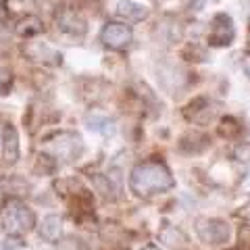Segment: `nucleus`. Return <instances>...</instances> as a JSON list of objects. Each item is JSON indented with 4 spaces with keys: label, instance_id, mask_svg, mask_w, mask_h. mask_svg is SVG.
Returning a JSON list of instances; mask_svg holds the SVG:
<instances>
[{
    "label": "nucleus",
    "instance_id": "4468645a",
    "mask_svg": "<svg viewBox=\"0 0 250 250\" xmlns=\"http://www.w3.org/2000/svg\"><path fill=\"white\" fill-rule=\"evenodd\" d=\"M159 240H161L165 246H184L186 242H188L186 233H184L182 229L173 228V225H169V223H165V225H163V228L159 229Z\"/></svg>",
    "mask_w": 250,
    "mask_h": 250
},
{
    "label": "nucleus",
    "instance_id": "412c9836",
    "mask_svg": "<svg viewBox=\"0 0 250 250\" xmlns=\"http://www.w3.org/2000/svg\"><path fill=\"white\" fill-rule=\"evenodd\" d=\"M0 250H23V242L19 240V236H9L0 244Z\"/></svg>",
    "mask_w": 250,
    "mask_h": 250
},
{
    "label": "nucleus",
    "instance_id": "b1692460",
    "mask_svg": "<svg viewBox=\"0 0 250 250\" xmlns=\"http://www.w3.org/2000/svg\"><path fill=\"white\" fill-rule=\"evenodd\" d=\"M244 71H246V75L250 77V59L246 61V65H244Z\"/></svg>",
    "mask_w": 250,
    "mask_h": 250
},
{
    "label": "nucleus",
    "instance_id": "39448f33",
    "mask_svg": "<svg viewBox=\"0 0 250 250\" xmlns=\"http://www.w3.org/2000/svg\"><path fill=\"white\" fill-rule=\"evenodd\" d=\"M236 38V27H233V21L228 13H217L213 21H210V29L207 36L208 46H215V48H223V46H229Z\"/></svg>",
    "mask_w": 250,
    "mask_h": 250
},
{
    "label": "nucleus",
    "instance_id": "9b49d317",
    "mask_svg": "<svg viewBox=\"0 0 250 250\" xmlns=\"http://www.w3.org/2000/svg\"><path fill=\"white\" fill-rule=\"evenodd\" d=\"M148 11L146 6L138 4V2H131V0H121L119 4H117V15L127 21H144L148 17Z\"/></svg>",
    "mask_w": 250,
    "mask_h": 250
},
{
    "label": "nucleus",
    "instance_id": "f03ea898",
    "mask_svg": "<svg viewBox=\"0 0 250 250\" xmlns=\"http://www.w3.org/2000/svg\"><path fill=\"white\" fill-rule=\"evenodd\" d=\"M4 228L11 236H25L36 228V215L21 198H6L2 207Z\"/></svg>",
    "mask_w": 250,
    "mask_h": 250
},
{
    "label": "nucleus",
    "instance_id": "6ab92c4d",
    "mask_svg": "<svg viewBox=\"0 0 250 250\" xmlns=\"http://www.w3.org/2000/svg\"><path fill=\"white\" fill-rule=\"evenodd\" d=\"M13 88V73L9 69H0V96H6Z\"/></svg>",
    "mask_w": 250,
    "mask_h": 250
},
{
    "label": "nucleus",
    "instance_id": "2eb2a0df",
    "mask_svg": "<svg viewBox=\"0 0 250 250\" xmlns=\"http://www.w3.org/2000/svg\"><path fill=\"white\" fill-rule=\"evenodd\" d=\"M85 123H88V127L92 131H98V134H103V136H113L115 134V121L108 119V117H104V115H98V113L88 115Z\"/></svg>",
    "mask_w": 250,
    "mask_h": 250
},
{
    "label": "nucleus",
    "instance_id": "6e6552de",
    "mask_svg": "<svg viewBox=\"0 0 250 250\" xmlns=\"http://www.w3.org/2000/svg\"><path fill=\"white\" fill-rule=\"evenodd\" d=\"M57 25L61 31L65 34H71V36H83L88 31V23L82 15H77L75 11H62L59 17H57Z\"/></svg>",
    "mask_w": 250,
    "mask_h": 250
},
{
    "label": "nucleus",
    "instance_id": "aec40b11",
    "mask_svg": "<svg viewBox=\"0 0 250 250\" xmlns=\"http://www.w3.org/2000/svg\"><path fill=\"white\" fill-rule=\"evenodd\" d=\"M233 156H236V161L248 163V161H250V144L240 142V144L236 146V150H233Z\"/></svg>",
    "mask_w": 250,
    "mask_h": 250
},
{
    "label": "nucleus",
    "instance_id": "1a4fd4ad",
    "mask_svg": "<svg viewBox=\"0 0 250 250\" xmlns=\"http://www.w3.org/2000/svg\"><path fill=\"white\" fill-rule=\"evenodd\" d=\"M2 154L6 165H15L19 161V136L11 123L2 127Z\"/></svg>",
    "mask_w": 250,
    "mask_h": 250
},
{
    "label": "nucleus",
    "instance_id": "20e7f679",
    "mask_svg": "<svg viewBox=\"0 0 250 250\" xmlns=\"http://www.w3.org/2000/svg\"><path fill=\"white\" fill-rule=\"evenodd\" d=\"M196 233L198 238L205 242L208 246H219V244H225L231 236V228L228 221L223 219H208V217H200L196 219Z\"/></svg>",
    "mask_w": 250,
    "mask_h": 250
},
{
    "label": "nucleus",
    "instance_id": "f3484780",
    "mask_svg": "<svg viewBox=\"0 0 250 250\" xmlns=\"http://www.w3.org/2000/svg\"><path fill=\"white\" fill-rule=\"evenodd\" d=\"M92 184H94V188L103 194L104 198H115V194H113V186H111V179H108L106 175H94L92 177Z\"/></svg>",
    "mask_w": 250,
    "mask_h": 250
},
{
    "label": "nucleus",
    "instance_id": "a211bd4d",
    "mask_svg": "<svg viewBox=\"0 0 250 250\" xmlns=\"http://www.w3.org/2000/svg\"><path fill=\"white\" fill-rule=\"evenodd\" d=\"M61 250H88V244L82 240V238H75V236H69L65 240H59L57 242Z\"/></svg>",
    "mask_w": 250,
    "mask_h": 250
},
{
    "label": "nucleus",
    "instance_id": "4be33fe9",
    "mask_svg": "<svg viewBox=\"0 0 250 250\" xmlns=\"http://www.w3.org/2000/svg\"><path fill=\"white\" fill-rule=\"evenodd\" d=\"M238 215H240L242 219H244V221H248V223H250V196L246 198V202H244V205H242V207H240V210H238Z\"/></svg>",
    "mask_w": 250,
    "mask_h": 250
},
{
    "label": "nucleus",
    "instance_id": "ddd939ff",
    "mask_svg": "<svg viewBox=\"0 0 250 250\" xmlns=\"http://www.w3.org/2000/svg\"><path fill=\"white\" fill-rule=\"evenodd\" d=\"M208 106H210V103H208L207 98H196V100H192V103L184 108V117H186L188 121L202 123L200 115H205V121H207V117L210 119V111H208Z\"/></svg>",
    "mask_w": 250,
    "mask_h": 250
},
{
    "label": "nucleus",
    "instance_id": "5701e85b",
    "mask_svg": "<svg viewBox=\"0 0 250 250\" xmlns=\"http://www.w3.org/2000/svg\"><path fill=\"white\" fill-rule=\"evenodd\" d=\"M142 250H161L159 246H154V244H148V246H144Z\"/></svg>",
    "mask_w": 250,
    "mask_h": 250
},
{
    "label": "nucleus",
    "instance_id": "f8f14e48",
    "mask_svg": "<svg viewBox=\"0 0 250 250\" xmlns=\"http://www.w3.org/2000/svg\"><path fill=\"white\" fill-rule=\"evenodd\" d=\"M42 29H44V25H42V19L38 17V15H25V17H21L17 23H15V34L21 36V38L38 36Z\"/></svg>",
    "mask_w": 250,
    "mask_h": 250
},
{
    "label": "nucleus",
    "instance_id": "7ed1b4c3",
    "mask_svg": "<svg viewBox=\"0 0 250 250\" xmlns=\"http://www.w3.org/2000/svg\"><path fill=\"white\" fill-rule=\"evenodd\" d=\"M44 154L52 159H61L62 163H73L83 152V140L75 131H59L50 138L44 140Z\"/></svg>",
    "mask_w": 250,
    "mask_h": 250
},
{
    "label": "nucleus",
    "instance_id": "0eeeda50",
    "mask_svg": "<svg viewBox=\"0 0 250 250\" xmlns=\"http://www.w3.org/2000/svg\"><path fill=\"white\" fill-rule=\"evenodd\" d=\"M23 52L29 57V61L36 62H44V65H61L62 62V54L59 50L50 48L46 42H29Z\"/></svg>",
    "mask_w": 250,
    "mask_h": 250
},
{
    "label": "nucleus",
    "instance_id": "423d86ee",
    "mask_svg": "<svg viewBox=\"0 0 250 250\" xmlns=\"http://www.w3.org/2000/svg\"><path fill=\"white\" fill-rule=\"evenodd\" d=\"M131 40H134V31H131L129 25H123V23L111 21L100 29V42H103L106 48L123 50L131 44Z\"/></svg>",
    "mask_w": 250,
    "mask_h": 250
},
{
    "label": "nucleus",
    "instance_id": "f257e3e1",
    "mask_svg": "<svg viewBox=\"0 0 250 250\" xmlns=\"http://www.w3.org/2000/svg\"><path fill=\"white\" fill-rule=\"evenodd\" d=\"M131 192L140 198H150L154 194H165L175 188V179L163 161H142L131 169L129 175Z\"/></svg>",
    "mask_w": 250,
    "mask_h": 250
},
{
    "label": "nucleus",
    "instance_id": "393cba45",
    "mask_svg": "<svg viewBox=\"0 0 250 250\" xmlns=\"http://www.w3.org/2000/svg\"><path fill=\"white\" fill-rule=\"evenodd\" d=\"M4 13V0H0V15Z\"/></svg>",
    "mask_w": 250,
    "mask_h": 250
},
{
    "label": "nucleus",
    "instance_id": "dca6fc26",
    "mask_svg": "<svg viewBox=\"0 0 250 250\" xmlns=\"http://www.w3.org/2000/svg\"><path fill=\"white\" fill-rule=\"evenodd\" d=\"M242 134V123L238 119H233V117H225L221 119V125H219V136L223 138H238Z\"/></svg>",
    "mask_w": 250,
    "mask_h": 250
},
{
    "label": "nucleus",
    "instance_id": "9d476101",
    "mask_svg": "<svg viewBox=\"0 0 250 250\" xmlns=\"http://www.w3.org/2000/svg\"><path fill=\"white\" fill-rule=\"evenodd\" d=\"M40 238L46 242H59L62 236V219L59 215H48L40 223Z\"/></svg>",
    "mask_w": 250,
    "mask_h": 250
},
{
    "label": "nucleus",
    "instance_id": "a878e982",
    "mask_svg": "<svg viewBox=\"0 0 250 250\" xmlns=\"http://www.w3.org/2000/svg\"><path fill=\"white\" fill-rule=\"evenodd\" d=\"M117 250H127V248H117Z\"/></svg>",
    "mask_w": 250,
    "mask_h": 250
}]
</instances>
